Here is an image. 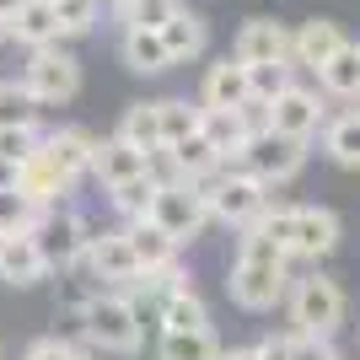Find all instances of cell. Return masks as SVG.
Returning <instances> with one entry per match:
<instances>
[{"mask_svg":"<svg viewBox=\"0 0 360 360\" xmlns=\"http://www.w3.org/2000/svg\"><path fill=\"white\" fill-rule=\"evenodd\" d=\"M44 150H49V162L60 167V172H70L75 183H86L91 178V150H97V135L81 129V124H60V129H44Z\"/></svg>","mask_w":360,"mask_h":360,"instance_id":"cell-17","label":"cell"},{"mask_svg":"<svg viewBox=\"0 0 360 360\" xmlns=\"http://www.w3.org/2000/svg\"><path fill=\"white\" fill-rule=\"evenodd\" d=\"M22 6H27V0H0V16H6V22H11V16L22 11Z\"/></svg>","mask_w":360,"mask_h":360,"instance_id":"cell-43","label":"cell"},{"mask_svg":"<svg viewBox=\"0 0 360 360\" xmlns=\"http://www.w3.org/2000/svg\"><path fill=\"white\" fill-rule=\"evenodd\" d=\"M231 60L237 65H290V27L274 16H248L231 38Z\"/></svg>","mask_w":360,"mask_h":360,"instance_id":"cell-12","label":"cell"},{"mask_svg":"<svg viewBox=\"0 0 360 360\" xmlns=\"http://www.w3.org/2000/svg\"><path fill=\"white\" fill-rule=\"evenodd\" d=\"M38 140H44V129H0V162H27L32 150H38Z\"/></svg>","mask_w":360,"mask_h":360,"instance_id":"cell-38","label":"cell"},{"mask_svg":"<svg viewBox=\"0 0 360 360\" xmlns=\"http://www.w3.org/2000/svg\"><path fill=\"white\" fill-rule=\"evenodd\" d=\"M323 97H360V44H345L323 70H317Z\"/></svg>","mask_w":360,"mask_h":360,"instance_id":"cell-27","label":"cell"},{"mask_svg":"<svg viewBox=\"0 0 360 360\" xmlns=\"http://www.w3.org/2000/svg\"><path fill=\"white\" fill-rule=\"evenodd\" d=\"M221 360H258V349H253V345H231Z\"/></svg>","mask_w":360,"mask_h":360,"instance_id":"cell-42","label":"cell"},{"mask_svg":"<svg viewBox=\"0 0 360 360\" xmlns=\"http://www.w3.org/2000/svg\"><path fill=\"white\" fill-rule=\"evenodd\" d=\"M156 188H162V183L150 178V172H146V178H129L124 188H113V194H108V210L119 215V226H135V221H146V215H150Z\"/></svg>","mask_w":360,"mask_h":360,"instance_id":"cell-30","label":"cell"},{"mask_svg":"<svg viewBox=\"0 0 360 360\" xmlns=\"http://www.w3.org/2000/svg\"><path fill=\"white\" fill-rule=\"evenodd\" d=\"M237 264H290L285 258V248H280V242L269 237V226L264 221H253V226H242L237 231Z\"/></svg>","mask_w":360,"mask_h":360,"instance_id":"cell-33","label":"cell"},{"mask_svg":"<svg viewBox=\"0 0 360 360\" xmlns=\"http://www.w3.org/2000/svg\"><path fill=\"white\" fill-rule=\"evenodd\" d=\"M86 280H97L103 290H129L140 280V264H135V248H129V231L124 226H103L91 231V248H86Z\"/></svg>","mask_w":360,"mask_h":360,"instance_id":"cell-10","label":"cell"},{"mask_svg":"<svg viewBox=\"0 0 360 360\" xmlns=\"http://www.w3.org/2000/svg\"><path fill=\"white\" fill-rule=\"evenodd\" d=\"M6 38H11V27H6V16H0V44H6Z\"/></svg>","mask_w":360,"mask_h":360,"instance_id":"cell-44","label":"cell"},{"mask_svg":"<svg viewBox=\"0 0 360 360\" xmlns=\"http://www.w3.org/2000/svg\"><path fill=\"white\" fill-rule=\"evenodd\" d=\"M345 44H349V38H345V27H339V22H328V16H312V22H301V27L290 32V65L317 75Z\"/></svg>","mask_w":360,"mask_h":360,"instance_id":"cell-15","label":"cell"},{"mask_svg":"<svg viewBox=\"0 0 360 360\" xmlns=\"http://www.w3.org/2000/svg\"><path fill=\"white\" fill-rule=\"evenodd\" d=\"M178 11H183V0H119L113 6V16L124 27H146V32H162Z\"/></svg>","mask_w":360,"mask_h":360,"instance_id":"cell-31","label":"cell"},{"mask_svg":"<svg viewBox=\"0 0 360 360\" xmlns=\"http://www.w3.org/2000/svg\"><path fill=\"white\" fill-rule=\"evenodd\" d=\"M285 317H290V333L339 339V333H345V317H349V296L328 269H301L296 280H290V290H285Z\"/></svg>","mask_w":360,"mask_h":360,"instance_id":"cell-2","label":"cell"},{"mask_svg":"<svg viewBox=\"0 0 360 360\" xmlns=\"http://www.w3.org/2000/svg\"><path fill=\"white\" fill-rule=\"evenodd\" d=\"M91 231H97V226H91L86 215L75 210V205H54V210L38 215V226H32V242H38V253H44V264H49L54 274H75L81 264H86Z\"/></svg>","mask_w":360,"mask_h":360,"instance_id":"cell-4","label":"cell"},{"mask_svg":"<svg viewBox=\"0 0 360 360\" xmlns=\"http://www.w3.org/2000/svg\"><path fill=\"white\" fill-rule=\"evenodd\" d=\"M199 188V199L210 205V221L215 226H226V231H242V226H253L258 215L269 210L274 199H269V183H258L248 167H221L215 178H205V183H194Z\"/></svg>","mask_w":360,"mask_h":360,"instance_id":"cell-3","label":"cell"},{"mask_svg":"<svg viewBox=\"0 0 360 360\" xmlns=\"http://www.w3.org/2000/svg\"><path fill=\"white\" fill-rule=\"evenodd\" d=\"M6 27H11V38L22 49H49V44H65L60 38V22H54V6H49V0H27V6H22V11L11 16V22H6Z\"/></svg>","mask_w":360,"mask_h":360,"instance_id":"cell-24","label":"cell"},{"mask_svg":"<svg viewBox=\"0 0 360 360\" xmlns=\"http://www.w3.org/2000/svg\"><path fill=\"white\" fill-rule=\"evenodd\" d=\"M16 178H22V167H16V162H0V194L16 188Z\"/></svg>","mask_w":360,"mask_h":360,"instance_id":"cell-41","label":"cell"},{"mask_svg":"<svg viewBox=\"0 0 360 360\" xmlns=\"http://www.w3.org/2000/svg\"><path fill=\"white\" fill-rule=\"evenodd\" d=\"M22 86L32 91L38 108H65L75 91H81V60H75L65 44L32 49L27 65H22Z\"/></svg>","mask_w":360,"mask_h":360,"instance_id":"cell-5","label":"cell"},{"mask_svg":"<svg viewBox=\"0 0 360 360\" xmlns=\"http://www.w3.org/2000/svg\"><path fill=\"white\" fill-rule=\"evenodd\" d=\"M226 345L215 339V328H199V333H162L156 339V360H221Z\"/></svg>","mask_w":360,"mask_h":360,"instance_id":"cell-28","label":"cell"},{"mask_svg":"<svg viewBox=\"0 0 360 360\" xmlns=\"http://www.w3.org/2000/svg\"><path fill=\"white\" fill-rule=\"evenodd\" d=\"M328 119H333V113H328V97H323L317 86H301V81L269 103V129L296 135V140H317Z\"/></svg>","mask_w":360,"mask_h":360,"instance_id":"cell-11","label":"cell"},{"mask_svg":"<svg viewBox=\"0 0 360 360\" xmlns=\"http://www.w3.org/2000/svg\"><path fill=\"white\" fill-rule=\"evenodd\" d=\"M290 264H237L231 258V269H226V296L237 312H274V307H285V290H290Z\"/></svg>","mask_w":360,"mask_h":360,"instance_id":"cell-8","label":"cell"},{"mask_svg":"<svg viewBox=\"0 0 360 360\" xmlns=\"http://www.w3.org/2000/svg\"><path fill=\"white\" fill-rule=\"evenodd\" d=\"M38 205H32L27 194H16V188H6L0 194V237H27L32 226H38Z\"/></svg>","mask_w":360,"mask_h":360,"instance_id":"cell-35","label":"cell"},{"mask_svg":"<svg viewBox=\"0 0 360 360\" xmlns=\"http://www.w3.org/2000/svg\"><path fill=\"white\" fill-rule=\"evenodd\" d=\"M253 103V86H248V65H237L231 54L215 60L199 81V108H242Z\"/></svg>","mask_w":360,"mask_h":360,"instance_id":"cell-18","label":"cell"},{"mask_svg":"<svg viewBox=\"0 0 360 360\" xmlns=\"http://www.w3.org/2000/svg\"><path fill=\"white\" fill-rule=\"evenodd\" d=\"M129 231V248H135V264H140V274H150V269H167V264H178L183 258V248L172 237H167L162 226H150V221H135V226H124Z\"/></svg>","mask_w":360,"mask_h":360,"instance_id":"cell-26","label":"cell"},{"mask_svg":"<svg viewBox=\"0 0 360 360\" xmlns=\"http://www.w3.org/2000/svg\"><path fill=\"white\" fill-rule=\"evenodd\" d=\"M290 360H345V355H339V345H333V339H307V333H296Z\"/></svg>","mask_w":360,"mask_h":360,"instance_id":"cell-39","label":"cell"},{"mask_svg":"<svg viewBox=\"0 0 360 360\" xmlns=\"http://www.w3.org/2000/svg\"><path fill=\"white\" fill-rule=\"evenodd\" d=\"M49 264L44 253H38V242L27 237H0V285H11V290H32V285H44L49 280Z\"/></svg>","mask_w":360,"mask_h":360,"instance_id":"cell-16","label":"cell"},{"mask_svg":"<svg viewBox=\"0 0 360 360\" xmlns=\"http://www.w3.org/2000/svg\"><path fill=\"white\" fill-rule=\"evenodd\" d=\"M146 172H150V156H140L135 146H124L119 135H103L97 150H91V183H97L103 194L124 188L129 178H146Z\"/></svg>","mask_w":360,"mask_h":360,"instance_id":"cell-14","label":"cell"},{"mask_svg":"<svg viewBox=\"0 0 360 360\" xmlns=\"http://www.w3.org/2000/svg\"><path fill=\"white\" fill-rule=\"evenodd\" d=\"M81 323V345L91 355H119V360H135L146 349V312L129 290H91V301L75 312Z\"/></svg>","mask_w":360,"mask_h":360,"instance_id":"cell-1","label":"cell"},{"mask_svg":"<svg viewBox=\"0 0 360 360\" xmlns=\"http://www.w3.org/2000/svg\"><path fill=\"white\" fill-rule=\"evenodd\" d=\"M345 242V221L328 205H296V221H290V264L301 269H323Z\"/></svg>","mask_w":360,"mask_h":360,"instance_id":"cell-9","label":"cell"},{"mask_svg":"<svg viewBox=\"0 0 360 360\" xmlns=\"http://www.w3.org/2000/svg\"><path fill=\"white\" fill-rule=\"evenodd\" d=\"M156 328H162V333H199V328H210V301L199 296L194 285H183L178 296H167L162 307H156Z\"/></svg>","mask_w":360,"mask_h":360,"instance_id":"cell-21","label":"cell"},{"mask_svg":"<svg viewBox=\"0 0 360 360\" xmlns=\"http://www.w3.org/2000/svg\"><path fill=\"white\" fill-rule=\"evenodd\" d=\"M38 119H44V108L32 103L22 75H6L0 81V129H38Z\"/></svg>","mask_w":360,"mask_h":360,"instance_id":"cell-29","label":"cell"},{"mask_svg":"<svg viewBox=\"0 0 360 360\" xmlns=\"http://www.w3.org/2000/svg\"><path fill=\"white\" fill-rule=\"evenodd\" d=\"M81 188V183L70 178V172H60V167L49 162L44 140H38V150H32L27 162H22V178H16V194H27L38 210H54V205H70V194Z\"/></svg>","mask_w":360,"mask_h":360,"instance_id":"cell-13","label":"cell"},{"mask_svg":"<svg viewBox=\"0 0 360 360\" xmlns=\"http://www.w3.org/2000/svg\"><path fill=\"white\" fill-rule=\"evenodd\" d=\"M146 221L162 226L178 248H194V242L215 226V221H210V205L199 199L194 183H162V188H156V199H150V215H146Z\"/></svg>","mask_w":360,"mask_h":360,"instance_id":"cell-6","label":"cell"},{"mask_svg":"<svg viewBox=\"0 0 360 360\" xmlns=\"http://www.w3.org/2000/svg\"><path fill=\"white\" fill-rule=\"evenodd\" d=\"M199 135L210 140L215 150H221V162L231 167L242 156V146L253 140V129L242 124V108H205V119H199Z\"/></svg>","mask_w":360,"mask_h":360,"instance_id":"cell-19","label":"cell"},{"mask_svg":"<svg viewBox=\"0 0 360 360\" xmlns=\"http://www.w3.org/2000/svg\"><path fill=\"white\" fill-rule=\"evenodd\" d=\"M22 360H97L86 345H75V339H60V333H44V339H32L22 349Z\"/></svg>","mask_w":360,"mask_h":360,"instance_id":"cell-37","label":"cell"},{"mask_svg":"<svg viewBox=\"0 0 360 360\" xmlns=\"http://www.w3.org/2000/svg\"><path fill=\"white\" fill-rule=\"evenodd\" d=\"M162 44H167V54H172V65H188V60H199V54L210 49V22L183 6V11L162 27Z\"/></svg>","mask_w":360,"mask_h":360,"instance_id":"cell-20","label":"cell"},{"mask_svg":"<svg viewBox=\"0 0 360 360\" xmlns=\"http://www.w3.org/2000/svg\"><path fill=\"white\" fill-rule=\"evenodd\" d=\"M156 108H162V140H167V146L199 135V119H205V108H199V103H188V97H162Z\"/></svg>","mask_w":360,"mask_h":360,"instance_id":"cell-34","label":"cell"},{"mask_svg":"<svg viewBox=\"0 0 360 360\" xmlns=\"http://www.w3.org/2000/svg\"><path fill=\"white\" fill-rule=\"evenodd\" d=\"M307 156H312V140H296V135H280V129H264V135H253L248 146H242L237 167H248L258 183L280 188V183H296V178H301Z\"/></svg>","mask_w":360,"mask_h":360,"instance_id":"cell-7","label":"cell"},{"mask_svg":"<svg viewBox=\"0 0 360 360\" xmlns=\"http://www.w3.org/2000/svg\"><path fill=\"white\" fill-rule=\"evenodd\" d=\"M323 156H328L333 167H345V172H360V108H349V113H333L328 124H323Z\"/></svg>","mask_w":360,"mask_h":360,"instance_id":"cell-22","label":"cell"},{"mask_svg":"<svg viewBox=\"0 0 360 360\" xmlns=\"http://www.w3.org/2000/svg\"><path fill=\"white\" fill-rule=\"evenodd\" d=\"M258 360H290V349H296V333L290 328H280V333H264V339H258Z\"/></svg>","mask_w":360,"mask_h":360,"instance_id":"cell-40","label":"cell"},{"mask_svg":"<svg viewBox=\"0 0 360 360\" xmlns=\"http://www.w3.org/2000/svg\"><path fill=\"white\" fill-rule=\"evenodd\" d=\"M113 135H119L124 146H135L140 156H156V150H167V140H162V108H156V103H129Z\"/></svg>","mask_w":360,"mask_h":360,"instance_id":"cell-23","label":"cell"},{"mask_svg":"<svg viewBox=\"0 0 360 360\" xmlns=\"http://www.w3.org/2000/svg\"><path fill=\"white\" fill-rule=\"evenodd\" d=\"M119 54H124V65H129L135 75H162V70H172V54H167L162 32H146V27H124Z\"/></svg>","mask_w":360,"mask_h":360,"instance_id":"cell-25","label":"cell"},{"mask_svg":"<svg viewBox=\"0 0 360 360\" xmlns=\"http://www.w3.org/2000/svg\"><path fill=\"white\" fill-rule=\"evenodd\" d=\"M49 6H54L60 38H86V32H97V22H103V6H108V0H49Z\"/></svg>","mask_w":360,"mask_h":360,"instance_id":"cell-32","label":"cell"},{"mask_svg":"<svg viewBox=\"0 0 360 360\" xmlns=\"http://www.w3.org/2000/svg\"><path fill=\"white\" fill-rule=\"evenodd\" d=\"M248 86H253V103H274L280 91L296 86V65H248Z\"/></svg>","mask_w":360,"mask_h":360,"instance_id":"cell-36","label":"cell"},{"mask_svg":"<svg viewBox=\"0 0 360 360\" xmlns=\"http://www.w3.org/2000/svg\"><path fill=\"white\" fill-rule=\"evenodd\" d=\"M0 360H6V345H0Z\"/></svg>","mask_w":360,"mask_h":360,"instance_id":"cell-45","label":"cell"}]
</instances>
